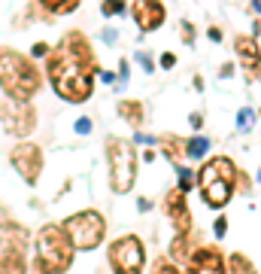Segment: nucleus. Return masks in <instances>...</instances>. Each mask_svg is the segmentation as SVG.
<instances>
[{"label": "nucleus", "mask_w": 261, "mask_h": 274, "mask_svg": "<svg viewBox=\"0 0 261 274\" xmlns=\"http://www.w3.org/2000/svg\"><path fill=\"white\" fill-rule=\"evenodd\" d=\"M100 70L79 61L73 52H67L61 43L46 55V76L55 88V95L67 104H85L94 95V76Z\"/></svg>", "instance_id": "obj_1"}, {"label": "nucleus", "mask_w": 261, "mask_h": 274, "mask_svg": "<svg viewBox=\"0 0 261 274\" xmlns=\"http://www.w3.org/2000/svg\"><path fill=\"white\" fill-rule=\"evenodd\" d=\"M43 88V73L33 58L12 46H0V92L12 101H33Z\"/></svg>", "instance_id": "obj_2"}, {"label": "nucleus", "mask_w": 261, "mask_h": 274, "mask_svg": "<svg viewBox=\"0 0 261 274\" xmlns=\"http://www.w3.org/2000/svg\"><path fill=\"white\" fill-rule=\"evenodd\" d=\"M195 183H198V189H201L204 204L222 210V207L231 201L234 189H237V168H234V162H231L228 156H213V159L201 168V174H198Z\"/></svg>", "instance_id": "obj_3"}, {"label": "nucleus", "mask_w": 261, "mask_h": 274, "mask_svg": "<svg viewBox=\"0 0 261 274\" xmlns=\"http://www.w3.org/2000/svg\"><path fill=\"white\" fill-rule=\"evenodd\" d=\"M234 49L240 55V64L246 67V73L255 79L261 76V49H258V40L255 37H237L234 40Z\"/></svg>", "instance_id": "obj_14"}, {"label": "nucleus", "mask_w": 261, "mask_h": 274, "mask_svg": "<svg viewBox=\"0 0 261 274\" xmlns=\"http://www.w3.org/2000/svg\"><path fill=\"white\" fill-rule=\"evenodd\" d=\"M43 9H49V15H70V12H76V6L82 3V0H36Z\"/></svg>", "instance_id": "obj_18"}, {"label": "nucleus", "mask_w": 261, "mask_h": 274, "mask_svg": "<svg viewBox=\"0 0 261 274\" xmlns=\"http://www.w3.org/2000/svg\"><path fill=\"white\" fill-rule=\"evenodd\" d=\"M192 186H195V177H192V171L179 168V189H182V192H189Z\"/></svg>", "instance_id": "obj_26"}, {"label": "nucleus", "mask_w": 261, "mask_h": 274, "mask_svg": "<svg viewBox=\"0 0 261 274\" xmlns=\"http://www.w3.org/2000/svg\"><path fill=\"white\" fill-rule=\"evenodd\" d=\"M137 61H140V67H143L146 73H152V70H155V61H152V55H149V52H137Z\"/></svg>", "instance_id": "obj_28"}, {"label": "nucleus", "mask_w": 261, "mask_h": 274, "mask_svg": "<svg viewBox=\"0 0 261 274\" xmlns=\"http://www.w3.org/2000/svg\"><path fill=\"white\" fill-rule=\"evenodd\" d=\"M207 153H210V140H207V137L198 134V137H189V140H185V156H189V159H204Z\"/></svg>", "instance_id": "obj_20"}, {"label": "nucleus", "mask_w": 261, "mask_h": 274, "mask_svg": "<svg viewBox=\"0 0 261 274\" xmlns=\"http://www.w3.org/2000/svg\"><path fill=\"white\" fill-rule=\"evenodd\" d=\"M52 52V46L49 43H33V49H30V58H46Z\"/></svg>", "instance_id": "obj_29"}, {"label": "nucleus", "mask_w": 261, "mask_h": 274, "mask_svg": "<svg viewBox=\"0 0 261 274\" xmlns=\"http://www.w3.org/2000/svg\"><path fill=\"white\" fill-rule=\"evenodd\" d=\"M58 43H61L67 52H73L79 61H85L88 67H97V70H100V64H97V58H94V49H91V43H88V37H85L82 31H67Z\"/></svg>", "instance_id": "obj_13"}, {"label": "nucleus", "mask_w": 261, "mask_h": 274, "mask_svg": "<svg viewBox=\"0 0 261 274\" xmlns=\"http://www.w3.org/2000/svg\"><path fill=\"white\" fill-rule=\"evenodd\" d=\"M119 116L137 131L140 125H143V119H146V110H143V104L140 101H119Z\"/></svg>", "instance_id": "obj_15"}, {"label": "nucleus", "mask_w": 261, "mask_h": 274, "mask_svg": "<svg viewBox=\"0 0 261 274\" xmlns=\"http://www.w3.org/2000/svg\"><path fill=\"white\" fill-rule=\"evenodd\" d=\"M161 149L164 156H170L173 162H179L185 156V137H176V134H161Z\"/></svg>", "instance_id": "obj_17"}, {"label": "nucleus", "mask_w": 261, "mask_h": 274, "mask_svg": "<svg viewBox=\"0 0 261 274\" xmlns=\"http://www.w3.org/2000/svg\"><path fill=\"white\" fill-rule=\"evenodd\" d=\"M228 265H231V271H234V274H258V268L252 265V259L243 256V253H231Z\"/></svg>", "instance_id": "obj_21"}, {"label": "nucleus", "mask_w": 261, "mask_h": 274, "mask_svg": "<svg viewBox=\"0 0 261 274\" xmlns=\"http://www.w3.org/2000/svg\"><path fill=\"white\" fill-rule=\"evenodd\" d=\"M122 9H125V0H103V6H100L103 15H119Z\"/></svg>", "instance_id": "obj_23"}, {"label": "nucleus", "mask_w": 261, "mask_h": 274, "mask_svg": "<svg viewBox=\"0 0 261 274\" xmlns=\"http://www.w3.org/2000/svg\"><path fill=\"white\" fill-rule=\"evenodd\" d=\"M119 79H122V82L128 79V61H122V64H119Z\"/></svg>", "instance_id": "obj_34"}, {"label": "nucleus", "mask_w": 261, "mask_h": 274, "mask_svg": "<svg viewBox=\"0 0 261 274\" xmlns=\"http://www.w3.org/2000/svg\"><path fill=\"white\" fill-rule=\"evenodd\" d=\"M9 165L18 171V177L27 183V186H36L40 183V174H43V149L30 140H21L9 149Z\"/></svg>", "instance_id": "obj_9"}, {"label": "nucleus", "mask_w": 261, "mask_h": 274, "mask_svg": "<svg viewBox=\"0 0 261 274\" xmlns=\"http://www.w3.org/2000/svg\"><path fill=\"white\" fill-rule=\"evenodd\" d=\"M185 274H225V259L219 247H201L192 250L189 256V271Z\"/></svg>", "instance_id": "obj_12"}, {"label": "nucleus", "mask_w": 261, "mask_h": 274, "mask_svg": "<svg viewBox=\"0 0 261 274\" xmlns=\"http://www.w3.org/2000/svg\"><path fill=\"white\" fill-rule=\"evenodd\" d=\"M255 6H258V9H261V0H255Z\"/></svg>", "instance_id": "obj_37"}, {"label": "nucleus", "mask_w": 261, "mask_h": 274, "mask_svg": "<svg viewBox=\"0 0 261 274\" xmlns=\"http://www.w3.org/2000/svg\"><path fill=\"white\" fill-rule=\"evenodd\" d=\"M36 256L49 268H55V271H61V274L73 265V244H70L67 232L58 223H46L40 229V235H36Z\"/></svg>", "instance_id": "obj_5"}, {"label": "nucleus", "mask_w": 261, "mask_h": 274, "mask_svg": "<svg viewBox=\"0 0 261 274\" xmlns=\"http://www.w3.org/2000/svg\"><path fill=\"white\" fill-rule=\"evenodd\" d=\"M131 15H134V24L149 34V31H158L167 18V6L161 0H134L131 3Z\"/></svg>", "instance_id": "obj_10"}, {"label": "nucleus", "mask_w": 261, "mask_h": 274, "mask_svg": "<svg viewBox=\"0 0 261 274\" xmlns=\"http://www.w3.org/2000/svg\"><path fill=\"white\" fill-rule=\"evenodd\" d=\"M109 265L116 274H143L146 247L137 235H122L109 244Z\"/></svg>", "instance_id": "obj_7"}, {"label": "nucleus", "mask_w": 261, "mask_h": 274, "mask_svg": "<svg viewBox=\"0 0 261 274\" xmlns=\"http://www.w3.org/2000/svg\"><path fill=\"white\" fill-rule=\"evenodd\" d=\"M0 274H24V253H0Z\"/></svg>", "instance_id": "obj_19"}, {"label": "nucleus", "mask_w": 261, "mask_h": 274, "mask_svg": "<svg viewBox=\"0 0 261 274\" xmlns=\"http://www.w3.org/2000/svg\"><path fill=\"white\" fill-rule=\"evenodd\" d=\"M61 229L67 232L73 250H94V247H100V241L106 235V220L97 210H79V214L67 217L61 223Z\"/></svg>", "instance_id": "obj_6"}, {"label": "nucleus", "mask_w": 261, "mask_h": 274, "mask_svg": "<svg viewBox=\"0 0 261 274\" xmlns=\"http://www.w3.org/2000/svg\"><path fill=\"white\" fill-rule=\"evenodd\" d=\"M164 214L170 217V223H173V229L179 232V235H185V232H192V214H189V201H185V192L176 186V189H170L167 195H164Z\"/></svg>", "instance_id": "obj_11"}, {"label": "nucleus", "mask_w": 261, "mask_h": 274, "mask_svg": "<svg viewBox=\"0 0 261 274\" xmlns=\"http://www.w3.org/2000/svg\"><path fill=\"white\" fill-rule=\"evenodd\" d=\"M155 274H179V271H176L167 259H158V262H155Z\"/></svg>", "instance_id": "obj_30"}, {"label": "nucleus", "mask_w": 261, "mask_h": 274, "mask_svg": "<svg viewBox=\"0 0 261 274\" xmlns=\"http://www.w3.org/2000/svg\"><path fill=\"white\" fill-rule=\"evenodd\" d=\"M0 125L12 137H27L36 131V110L30 107V101L3 98L0 101Z\"/></svg>", "instance_id": "obj_8"}, {"label": "nucleus", "mask_w": 261, "mask_h": 274, "mask_svg": "<svg viewBox=\"0 0 261 274\" xmlns=\"http://www.w3.org/2000/svg\"><path fill=\"white\" fill-rule=\"evenodd\" d=\"M3 217H6V210H3V204H0V220H3Z\"/></svg>", "instance_id": "obj_36"}, {"label": "nucleus", "mask_w": 261, "mask_h": 274, "mask_svg": "<svg viewBox=\"0 0 261 274\" xmlns=\"http://www.w3.org/2000/svg\"><path fill=\"white\" fill-rule=\"evenodd\" d=\"M100 34H103L106 43H116V40H119V31H109V27H106V31H100Z\"/></svg>", "instance_id": "obj_33"}, {"label": "nucleus", "mask_w": 261, "mask_h": 274, "mask_svg": "<svg viewBox=\"0 0 261 274\" xmlns=\"http://www.w3.org/2000/svg\"><path fill=\"white\" fill-rule=\"evenodd\" d=\"M179 37H182V43H195V24L192 21H182L179 24Z\"/></svg>", "instance_id": "obj_25"}, {"label": "nucleus", "mask_w": 261, "mask_h": 274, "mask_svg": "<svg viewBox=\"0 0 261 274\" xmlns=\"http://www.w3.org/2000/svg\"><path fill=\"white\" fill-rule=\"evenodd\" d=\"M173 64H176V55H173V52H164V55H161V67H167V70H170Z\"/></svg>", "instance_id": "obj_32"}, {"label": "nucleus", "mask_w": 261, "mask_h": 274, "mask_svg": "<svg viewBox=\"0 0 261 274\" xmlns=\"http://www.w3.org/2000/svg\"><path fill=\"white\" fill-rule=\"evenodd\" d=\"M213 232H216V238H222V235L228 232V220H225V217H219V220H216V226H213Z\"/></svg>", "instance_id": "obj_31"}, {"label": "nucleus", "mask_w": 261, "mask_h": 274, "mask_svg": "<svg viewBox=\"0 0 261 274\" xmlns=\"http://www.w3.org/2000/svg\"><path fill=\"white\" fill-rule=\"evenodd\" d=\"M91 128H94V122H91L88 116H79V119L73 122V131H76V134H91Z\"/></svg>", "instance_id": "obj_24"}, {"label": "nucleus", "mask_w": 261, "mask_h": 274, "mask_svg": "<svg viewBox=\"0 0 261 274\" xmlns=\"http://www.w3.org/2000/svg\"><path fill=\"white\" fill-rule=\"evenodd\" d=\"M210 40L219 43V40H222V31H219V27H210Z\"/></svg>", "instance_id": "obj_35"}, {"label": "nucleus", "mask_w": 261, "mask_h": 274, "mask_svg": "<svg viewBox=\"0 0 261 274\" xmlns=\"http://www.w3.org/2000/svg\"><path fill=\"white\" fill-rule=\"evenodd\" d=\"M103 146H106V162H109V189L116 195L131 192V186L137 180V153H134V143L125 140V137L109 134Z\"/></svg>", "instance_id": "obj_4"}, {"label": "nucleus", "mask_w": 261, "mask_h": 274, "mask_svg": "<svg viewBox=\"0 0 261 274\" xmlns=\"http://www.w3.org/2000/svg\"><path fill=\"white\" fill-rule=\"evenodd\" d=\"M30 274H61V271L49 268V265H46V262H43L40 256H36V259H33V265H30Z\"/></svg>", "instance_id": "obj_27"}, {"label": "nucleus", "mask_w": 261, "mask_h": 274, "mask_svg": "<svg viewBox=\"0 0 261 274\" xmlns=\"http://www.w3.org/2000/svg\"><path fill=\"white\" fill-rule=\"evenodd\" d=\"M252 122H255V113H252L249 107H243V110L237 113V128H240V131H249Z\"/></svg>", "instance_id": "obj_22"}, {"label": "nucleus", "mask_w": 261, "mask_h": 274, "mask_svg": "<svg viewBox=\"0 0 261 274\" xmlns=\"http://www.w3.org/2000/svg\"><path fill=\"white\" fill-rule=\"evenodd\" d=\"M189 256H192V232H185V235L176 232V238L170 241V259L173 262H189Z\"/></svg>", "instance_id": "obj_16"}]
</instances>
